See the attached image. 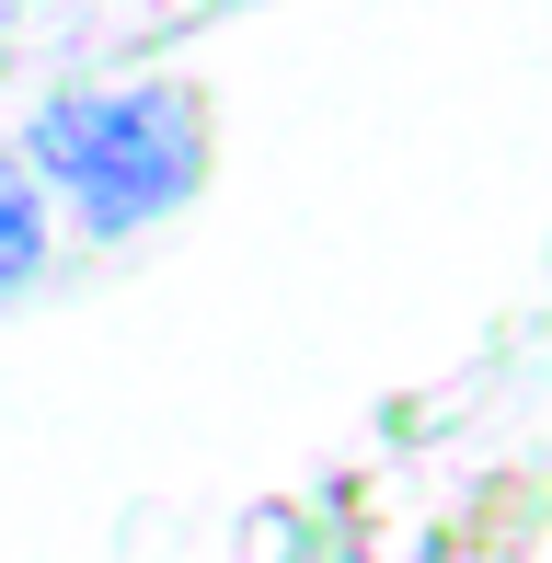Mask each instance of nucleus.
<instances>
[{"mask_svg":"<svg viewBox=\"0 0 552 563\" xmlns=\"http://www.w3.org/2000/svg\"><path fill=\"white\" fill-rule=\"evenodd\" d=\"M23 162L69 196L92 230H150L162 208H185L208 173V104L173 81L139 92H58L23 139Z\"/></svg>","mask_w":552,"mask_h":563,"instance_id":"obj_1","label":"nucleus"},{"mask_svg":"<svg viewBox=\"0 0 552 563\" xmlns=\"http://www.w3.org/2000/svg\"><path fill=\"white\" fill-rule=\"evenodd\" d=\"M35 265H46V208H35V185H23V162H0V299Z\"/></svg>","mask_w":552,"mask_h":563,"instance_id":"obj_2","label":"nucleus"}]
</instances>
